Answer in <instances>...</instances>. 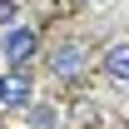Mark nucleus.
Wrapping results in <instances>:
<instances>
[{
	"label": "nucleus",
	"instance_id": "obj_1",
	"mask_svg": "<svg viewBox=\"0 0 129 129\" xmlns=\"http://www.w3.org/2000/svg\"><path fill=\"white\" fill-rule=\"evenodd\" d=\"M25 104H30V75L25 70L0 75V109H25Z\"/></svg>",
	"mask_w": 129,
	"mask_h": 129
},
{
	"label": "nucleus",
	"instance_id": "obj_6",
	"mask_svg": "<svg viewBox=\"0 0 129 129\" xmlns=\"http://www.w3.org/2000/svg\"><path fill=\"white\" fill-rule=\"evenodd\" d=\"M0 20H15V0H0Z\"/></svg>",
	"mask_w": 129,
	"mask_h": 129
},
{
	"label": "nucleus",
	"instance_id": "obj_4",
	"mask_svg": "<svg viewBox=\"0 0 129 129\" xmlns=\"http://www.w3.org/2000/svg\"><path fill=\"white\" fill-rule=\"evenodd\" d=\"M104 75H109V80H119V84H129V40L104 50Z\"/></svg>",
	"mask_w": 129,
	"mask_h": 129
},
{
	"label": "nucleus",
	"instance_id": "obj_3",
	"mask_svg": "<svg viewBox=\"0 0 129 129\" xmlns=\"http://www.w3.org/2000/svg\"><path fill=\"white\" fill-rule=\"evenodd\" d=\"M0 50H5V60H10V64H25V60L35 55V30H30V25H15V30L5 35V45H0Z\"/></svg>",
	"mask_w": 129,
	"mask_h": 129
},
{
	"label": "nucleus",
	"instance_id": "obj_2",
	"mask_svg": "<svg viewBox=\"0 0 129 129\" xmlns=\"http://www.w3.org/2000/svg\"><path fill=\"white\" fill-rule=\"evenodd\" d=\"M80 64H84V45H55L50 50V70L60 75V80H70V75H80Z\"/></svg>",
	"mask_w": 129,
	"mask_h": 129
},
{
	"label": "nucleus",
	"instance_id": "obj_5",
	"mask_svg": "<svg viewBox=\"0 0 129 129\" xmlns=\"http://www.w3.org/2000/svg\"><path fill=\"white\" fill-rule=\"evenodd\" d=\"M30 124H35V129H55V109H45V104L30 109Z\"/></svg>",
	"mask_w": 129,
	"mask_h": 129
}]
</instances>
